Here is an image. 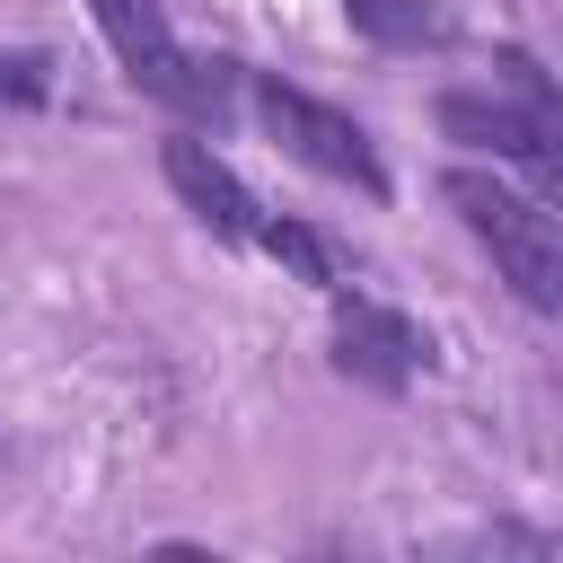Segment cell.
Instances as JSON below:
<instances>
[{"label":"cell","mask_w":563,"mask_h":563,"mask_svg":"<svg viewBox=\"0 0 563 563\" xmlns=\"http://www.w3.org/2000/svg\"><path fill=\"white\" fill-rule=\"evenodd\" d=\"M88 18H97V35L114 44V62L132 70V88L141 97H158V106H176V114H194V123H220L229 114V62H194L185 53V35L158 18V0H88Z\"/></svg>","instance_id":"obj_3"},{"label":"cell","mask_w":563,"mask_h":563,"mask_svg":"<svg viewBox=\"0 0 563 563\" xmlns=\"http://www.w3.org/2000/svg\"><path fill=\"white\" fill-rule=\"evenodd\" d=\"M255 246H264L273 264H290L299 282H317L325 299L343 290V264H334V246H325V238H317L308 220H264V238H255Z\"/></svg>","instance_id":"obj_8"},{"label":"cell","mask_w":563,"mask_h":563,"mask_svg":"<svg viewBox=\"0 0 563 563\" xmlns=\"http://www.w3.org/2000/svg\"><path fill=\"white\" fill-rule=\"evenodd\" d=\"M44 88H53L44 53H0V106H44Z\"/></svg>","instance_id":"obj_9"},{"label":"cell","mask_w":563,"mask_h":563,"mask_svg":"<svg viewBox=\"0 0 563 563\" xmlns=\"http://www.w3.org/2000/svg\"><path fill=\"white\" fill-rule=\"evenodd\" d=\"M440 194H449V211L466 220V238L493 255V273H501L528 308L563 317V220H554L545 202H528L519 185L484 176V167H449Z\"/></svg>","instance_id":"obj_1"},{"label":"cell","mask_w":563,"mask_h":563,"mask_svg":"<svg viewBox=\"0 0 563 563\" xmlns=\"http://www.w3.org/2000/svg\"><path fill=\"white\" fill-rule=\"evenodd\" d=\"M440 132L449 141H475V150L528 167L545 194H563V97H554V79L528 53H501V97L449 88L440 97Z\"/></svg>","instance_id":"obj_2"},{"label":"cell","mask_w":563,"mask_h":563,"mask_svg":"<svg viewBox=\"0 0 563 563\" xmlns=\"http://www.w3.org/2000/svg\"><path fill=\"white\" fill-rule=\"evenodd\" d=\"M422 325L413 317H396V308H378V299H343L334 290V369L343 378H361V387H378V396H396V387H413V369H422Z\"/></svg>","instance_id":"obj_5"},{"label":"cell","mask_w":563,"mask_h":563,"mask_svg":"<svg viewBox=\"0 0 563 563\" xmlns=\"http://www.w3.org/2000/svg\"><path fill=\"white\" fill-rule=\"evenodd\" d=\"M246 106H255V123H264L299 167L352 185L361 202H387V158H378V141H369L343 106H325V97H308V88H290V79H264V70L246 79Z\"/></svg>","instance_id":"obj_4"},{"label":"cell","mask_w":563,"mask_h":563,"mask_svg":"<svg viewBox=\"0 0 563 563\" xmlns=\"http://www.w3.org/2000/svg\"><path fill=\"white\" fill-rule=\"evenodd\" d=\"M158 167H167V185H176V202L211 229V238H229V246H255L264 238V202L238 185V167L211 150V141H194V132H176L167 150H158Z\"/></svg>","instance_id":"obj_6"},{"label":"cell","mask_w":563,"mask_h":563,"mask_svg":"<svg viewBox=\"0 0 563 563\" xmlns=\"http://www.w3.org/2000/svg\"><path fill=\"white\" fill-rule=\"evenodd\" d=\"M343 9H352V26H361L369 44H387V53H440V44H457L449 9H431V0H343Z\"/></svg>","instance_id":"obj_7"}]
</instances>
